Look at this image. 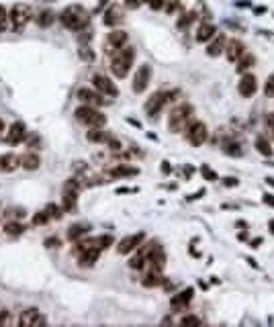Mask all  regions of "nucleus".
Returning a JSON list of instances; mask_svg holds the SVG:
<instances>
[{
	"instance_id": "obj_1",
	"label": "nucleus",
	"mask_w": 274,
	"mask_h": 327,
	"mask_svg": "<svg viewBox=\"0 0 274 327\" xmlns=\"http://www.w3.org/2000/svg\"><path fill=\"white\" fill-rule=\"evenodd\" d=\"M57 18H60V23L68 29V31H80V29L90 25V15H88V11L80 4L66 6L64 11L57 15Z\"/></svg>"
},
{
	"instance_id": "obj_2",
	"label": "nucleus",
	"mask_w": 274,
	"mask_h": 327,
	"mask_svg": "<svg viewBox=\"0 0 274 327\" xmlns=\"http://www.w3.org/2000/svg\"><path fill=\"white\" fill-rule=\"evenodd\" d=\"M74 117L78 123H82L86 129H103L106 125V115H103L96 106L80 104L74 111Z\"/></svg>"
},
{
	"instance_id": "obj_3",
	"label": "nucleus",
	"mask_w": 274,
	"mask_h": 327,
	"mask_svg": "<svg viewBox=\"0 0 274 327\" xmlns=\"http://www.w3.org/2000/svg\"><path fill=\"white\" fill-rule=\"evenodd\" d=\"M133 59H135V52L131 45H125L123 49H119L113 57H111V72L115 78H125L127 74L131 72V66H133Z\"/></svg>"
},
{
	"instance_id": "obj_4",
	"label": "nucleus",
	"mask_w": 274,
	"mask_h": 327,
	"mask_svg": "<svg viewBox=\"0 0 274 327\" xmlns=\"http://www.w3.org/2000/svg\"><path fill=\"white\" fill-rule=\"evenodd\" d=\"M190 119H192V106L187 103L178 104L168 115V129L172 133H182L187 129V125L190 123Z\"/></svg>"
},
{
	"instance_id": "obj_5",
	"label": "nucleus",
	"mask_w": 274,
	"mask_h": 327,
	"mask_svg": "<svg viewBox=\"0 0 274 327\" xmlns=\"http://www.w3.org/2000/svg\"><path fill=\"white\" fill-rule=\"evenodd\" d=\"M184 135H187V139H188L190 145L199 147V145H203L205 141L209 139V129L203 121H190L187 125V129H184Z\"/></svg>"
},
{
	"instance_id": "obj_6",
	"label": "nucleus",
	"mask_w": 274,
	"mask_h": 327,
	"mask_svg": "<svg viewBox=\"0 0 274 327\" xmlns=\"http://www.w3.org/2000/svg\"><path fill=\"white\" fill-rule=\"evenodd\" d=\"M174 94H176V92H164V90L154 92V94L148 98L145 106H143V108H145V115H148V117H155L170 101H174V98H172Z\"/></svg>"
},
{
	"instance_id": "obj_7",
	"label": "nucleus",
	"mask_w": 274,
	"mask_h": 327,
	"mask_svg": "<svg viewBox=\"0 0 274 327\" xmlns=\"http://www.w3.org/2000/svg\"><path fill=\"white\" fill-rule=\"evenodd\" d=\"M8 15H11L15 31H23V29L27 27V23L31 21V6L23 4V2H17L11 11H8Z\"/></svg>"
},
{
	"instance_id": "obj_8",
	"label": "nucleus",
	"mask_w": 274,
	"mask_h": 327,
	"mask_svg": "<svg viewBox=\"0 0 274 327\" xmlns=\"http://www.w3.org/2000/svg\"><path fill=\"white\" fill-rule=\"evenodd\" d=\"M127 41H129V35H127V31H123V29H113V31L106 35L104 52L113 57L117 52H119V49H123L127 45Z\"/></svg>"
},
{
	"instance_id": "obj_9",
	"label": "nucleus",
	"mask_w": 274,
	"mask_h": 327,
	"mask_svg": "<svg viewBox=\"0 0 274 327\" xmlns=\"http://www.w3.org/2000/svg\"><path fill=\"white\" fill-rule=\"evenodd\" d=\"M92 86H94V90L99 92V94H103L104 98H115L117 94H119L115 82L111 80L109 76H104V74H94L92 76Z\"/></svg>"
},
{
	"instance_id": "obj_10",
	"label": "nucleus",
	"mask_w": 274,
	"mask_h": 327,
	"mask_svg": "<svg viewBox=\"0 0 274 327\" xmlns=\"http://www.w3.org/2000/svg\"><path fill=\"white\" fill-rule=\"evenodd\" d=\"M150 80H152V68L148 64L139 66V68H137V72H135V76H133V84H131L133 92L135 94L145 92V90H148V86H150Z\"/></svg>"
},
{
	"instance_id": "obj_11",
	"label": "nucleus",
	"mask_w": 274,
	"mask_h": 327,
	"mask_svg": "<svg viewBox=\"0 0 274 327\" xmlns=\"http://www.w3.org/2000/svg\"><path fill=\"white\" fill-rule=\"evenodd\" d=\"M2 139L6 143H11V145H18V143H23L27 139V125L23 121H15L11 123V127L6 129V133Z\"/></svg>"
},
{
	"instance_id": "obj_12",
	"label": "nucleus",
	"mask_w": 274,
	"mask_h": 327,
	"mask_svg": "<svg viewBox=\"0 0 274 327\" xmlns=\"http://www.w3.org/2000/svg\"><path fill=\"white\" fill-rule=\"evenodd\" d=\"M143 240H145V233L127 235V237H123L119 243H117V252H119V254H131V252H135L137 247L143 243Z\"/></svg>"
},
{
	"instance_id": "obj_13",
	"label": "nucleus",
	"mask_w": 274,
	"mask_h": 327,
	"mask_svg": "<svg viewBox=\"0 0 274 327\" xmlns=\"http://www.w3.org/2000/svg\"><path fill=\"white\" fill-rule=\"evenodd\" d=\"M78 101H80L82 104H88V106H103L104 104V96L103 94H99L96 90H90V88H80L78 90Z\"/></svg>"
},
{
	"instance_id": "obj_14",
	"label": "nucleus",
	"mask_w": 274,
	"mask_h": 327,
	"mask_svg": "<svg viewBox=\"0 0 274 327\" xmlns=\"http://www.w3.org/2000/svg\"><path fill=\"white\" fill-rule=\"evenodd\" d=\"M238 92L243 98H250L258 92V82H256V78H254V74H243L241 76V80L238 82Z\"/></svg>"
},
{
	"instance_id": "obj_15",
	"label": "nucleus",
	"mask_w": 274,
	"mask_h": 327,
	"mask_svg": "<svg viewBox=\"0 0 274 327\" xmlns=\"http://www.w3.org/2000/svg\"><path fill=\"white\" fill-rule=\"evenodd\" d=\"M192 296H194V289H192V286H188V289L180 291L178 294H174L172 299H170L172 309H174V311H184V309H187V307L190 305Z\"/></svg>"
},
{
	"instance_id": "obj_16",
	"label": "nucleus",
	"mask_w": 274,
	"mask_h": 327,
	"mask_svg": "<svg viewBox=\"0 0 274 327\" xmlns=\"http://www.w3.org/2000/svg\"><path fill=\"white\" fill-rule=\"evenodd\" d=\"M47 319L43 317V313L37 309V307H29V309H25L21 313V317H18V325H41Z\"/></svg>"
},
{
	"instance_id": "obj_17",
	"label": "nucleus",
	"mask_w": 274,
	"mask_h": 327,
	"mask_svg": "<svg viewBox=\"0 0 274 327\" xmlns=\"http://www.w3.org/2000/svg\"><path fill=\"white\" fill-rule=\"evenodd\" d=\"M225 55H227V59L231 64H236L238 59L246 53V45H243L240 39H229L227 43H225V52H223Z\"/></svg>"
},
{
	"instance_id": "obj_18",
	"label": "nucleus",
	"mask_w": 274,
	"mask_h": 327,
	"mask_svg": "<svg viewBox=\"0 0 274 327\" xmlns=\"http://www.w3.org/2000/svg\"><path fill=\"white\" fill-rule=\"evenodd\" d=\"M21 168V155L17 154H2L0 155V172L4 174H11L15 170Z\"/></svg>"
},
{
	"instance_id": "obj_19",
	"label": "nucleus",
	"mask_w": 274,
	"mask_h": 327,
	"mask_svg": "<svg viewBox=\"0 0 274 327\" xmlns=\"http://www.w3.org/2000/svg\"><path fill=\"white\" fill-rule=\"evenodd\" d=\"M88 233H90V223H74L68 227V240L70 241H78V240H82V237H86Z\"/></svg>"
},
{
	"instance_id": "obj_20",
	"label": "nucleus",
	"mask_w": 274,
	"mask_h": 327,
	"mask_svg": "<svg viewBox=\"0 0 274 327\" xmlns=\"http://www.w3.org/2000/svg\"><path fill=\"white\" fill-rule=\"evenodd\" d=\"M139 174V168L127 166V164H117L111 170H106V176L111 178H129V176H137Z\"/></svg>"
},
{
	"instance_id": "obj_21",
	"label": "nucleus",
	"mask_w": 274,
	"mask_h": 327,
	"mask_svg": "<svg viewBox=\"0 0 274 327\" xmlns=\"http://www.w3.org/2000/svg\"><path fill=\"white\" fill-rule=\"evenodd\" d=\"M225 43H227V37L225 35H215L209 45H207V55L209 57H219L225 52Z\"/></svg>"
},
{
	"instance_id": "obj_22",
	"label": "nucleus",
	"mask_w": 274,
	"mask_h": 327,
	"mask_svg": "<svg viewBox=\"0 0 274 327\" xmlns=\"http://www.w3.org/2000/svg\"><path fill=\"white\" fill-rule=\"evenodd\" d=\"M215 35H217V29H215V25L201 23L199 29H197V35H194V39H197V43H209Z\"/></svg>"
},
{
	"instance_id": "obj_23",
	"label": "nucleus",
	"mask_w": 274,
	"mask_h": 327,
	"mask_svg": "<svg viewBox=\"0 0 274 327\" xmlns=\"http://www.w3.org/2000/svg\"><path fill=\"white\" fill-rule=\"evenodd\" d=\"M39 166H41V155H39L37 152H27L21 155V168L23 170H39Z\"/></svg>"
},
{
	"instance_id": "obj_24",
	"label": "nucleus",
	"mask_w": 274,
	"mask_h": 327,
	"mask_svg": "<svg viewBox=\"0 0 274 327\" xmlns=\"http://www.w3.org/2000/svg\"><path fill=\"white\" fill-rule=\"evenodd\" d=\"M62 209L66 213H74L78 209V192H72V190H64L62 194Z\"/></svg>"
},
{
	"instance_id": "obj_25",
	"label": "nucleus",
	"mask_w": 274,
	"mask_h": 327,
	"mask_svg": "<svg viewBox=\"0 0 274 327\" xmlns=\"http://www.w3.org/2000/svg\"><path fill=\"white\" fill-rule=\"evenodd\" d=\"M164 274L162 272H154V270H150V272H145L143 274V278H141V284L145 286V289H154V286H160V284H164Z\"/></svg>"
},
{
	"instance_id": "obj_26",
	"label": "nucleus",
	"mask_w": 274,
	"mask_h": 327,
	"mask_svg": "<svg viewBox=\"0 0 274 327\" xmlns=\"http://www.w3.org/2000/svg\"><path fill=\"white\" fill-rule=\"evenodd\" d=\"M121 18H123L121 8H119V6H111L109 11H104L103 25H106V27H115V25H119V23H121Z\"/></svg>"
},
{
	"instance_id": "obj_27",
	"label": "nucleus",
	"mask_w": 274,
	"mask_h": 327,
	"mask_svg": "<svg viewBox=\"0 0 274 327\" xmlns=\"http://www.w3.org/2000/svg\"><path fill=\"white\" fill-rule=\"evenodd\" d=\"M109 137L111 135L104 133V127L103 129H88V131H86V139L92 141V143H106V141H109Z\"/></svg>"
},
{
	"instance_id": "obj_28",
	"label": "nucleus",
	"mask_w": 274,
	"mask_h": 327,
	"mask_svg": "<svg viewBox=\"0 0 274 327\" xmlns=\"http://www.w3.org/2000/svg\"><path fill=\"white\" fill-rule=\"evenodd\" d=\"M25 223L23 221H6L4 223V233L6 235H13V237H18V235H23L25 233Z\"/></svg>"
},
{
	"instance_id": "obj_29",
	"label": "nucleus",
	"mask_w": 274,
	"mask_h": 327,
	"mask_svg": "<svg viewBox=\"0 0 274 327\" xmlns=\"http://www.w3.org/2000/svg\"><path fill=\"white\" fill-rule=\"evenodd\" d=\"M45 215L50 217V221H60L62 217L66 215V211L62 209V205H55V203H50V205H45Z\"/></svg>"
},
{
	"instance_id": "obj_30",
	"label": "nucleus",
	"mask_w": 274,
	"mask_h": 327,
	"mask_svg": "<svg viewBox=\"0 0 274 327\" xmlns=\"http://www.w3.org/2000/svg\"><path fill=\"white\" fill-rule=\"evenodd\" d=\"M37 25L39 27H43V29H47V27H51L53 25V21H55V13L53 11H41L37 15Z\"/></svg>"
},
{
	"instance_id": "obj_31",
	"label": "nucleus",
	"mask_w": 274,
	"mask_h": 327,
	"mask_svg": "<svg viewBox=\"0 0 274 327\" xmlns=\"http://www.w3.org/2000/svg\"><path fill=\"white\" fill-rule=\"evenodd\" d=\"M254 62H256V57L246 52V53H243V55L238 59V62H236V64H238V72H241V74H243V72H248L250 68L254 66Z\"/></svg>"
},
{
	"instance_id": "obj_32",
	"label": "nucleus",
	"mask_w": 274,
	"mask_h": 327,
	"mask_svg": "<svg viewBox=\"0 0 274 327\" xmlns=\"http://www.w3.org/2000/svg\"><path fill=\"white\" fill-rule=\"evenodd\" d=\"M256 150L262 154V155H272V145H270V141H268V137H264V135H260L258 139H256Z\"/></svg>"
},
{
	"instance_id": "obj_33",
	"label": "nucleus",
	"mask_w": 274,
	"mask_h": 327,
	"mask_svg": "<svg viewBox=\"0 0 274 327\" xmlns=\"http://www.w3.org/2000/svg\"><path fill=\"white\" fill-rule=\"evenodd\" d=\"M76 39H78V43H80V45H88V43H90V39H92V29H90V25L84 27V29H80V31H76Z\"/></svg>"
},
{
	"instance_id": "obj_34",
	"label": "nucleus",
	"mask_w": 274,
	"mask_h": 327,
	"mask_svg": "<svg viewBox=\"0 0 274 327\" xmlns=\"http://www.w3.org/2000/svg\"><path fill=\"white\" fill-rule=\"evenodd\" d=\"M194 18H197V13H194V11L182 13V15H180V18H178V23H176V25H178V29H188V27H190V23L194 21Z\"/></svg>"
},
{
	"instance_id": "obj_35",
	"label": "nucleus",
	"mask_w": 274,
	"mask_h": 327,
	"mask_svg": "<svg viewBox=\"0 0 274 327\" xmlns=\"http://www.w3.org/2000/svg\"><path fill=\"white\" fill-rule=\"evenodd\" d=\"M4 217H6V221H23L25 219V209H18V207H15V209L4 211Z\"/></svg>"
},
{
	"instance_id": "obj_36",
	"label": "nucleus",
	"mask_w": 274,
	"mask_h": 327,
	"mask_svg": "<svg viewBox=\"0 0 274 327\" xmlns=\"http://www.w3.org/2000/svg\"><path fill=\"white\" fill-rule=\"evenodd\" d=\"M78 55H80L82 62H88V64L94 62V52L90 49V45H80V49H78Z\"/></svg>"
},
{
	"instance_id": "obj_37",
	"label": "nucleus",
	"mask_w": 274,
	"mask_h": 327,
	"mask_svg": "<svg viewBox=\"0 0 274 327\" xmlns=\"http://www.w3.org/2000/svg\"><path fill=\"white\" fill-rule=\"evenodd\" d=\"M223 150H225V154H229V155H240V154H241L240 145H238L236 141H225V143H223Z\"/></svg>"
},
{
	"instance_id": "obj_38",
	"label": "nucleus",
	"mask_w": 274,
	"mask_h": 327,
	"mask_svg": "<svg viewBox=\"0 0 274 327\" xmlns=\"http://www.w3.org/2000/svg\"><path fill=\"white\" fill-rule=\"evenodd\" d=\"M201 174H203L205 178H207V180H211V182H217V180H219V178H217V174H215V172L211 170V168H209L207 164H203V166H201Z\"/></svg>"
},
{
	"instance_id": "obj_39",
	"label": "nucleus",
	"mask_w": 274,
	"mask_h": 327,
	"mask_svg": "<svg viewBox=\"0 0 274 327\" xmlns=\"http://www.w3.org/2000/svg\"><path fill=\"white\" fill-rule=\"evenodd\" d=\"M45 223H50V217L45 215V211H39L33 215V225L39 227V225H45Z\"/></svg>"
},
{
	"instance_id": "obj_40",
	"label": "nucleus",
	"mask_w": 274,
	"mask_h": 327,
	"mask_svg": "<svg viewBox=\"0 0 274 327\" xmlns=\"http://www.w3.org/2000/svg\"><path fill=\"white\" fill-rule=\"evenodd\" d=\"M264 94H266V96H274V74L268 76L266 84H264Z\"/></svg>"
},
{
	"instance_id": "obj_41",
	"label": "nucleus",
	"mask_w": 274,
	"mask_h": 327,
	"mask_svg": "<svg viewBox=\"0 0 274 327\" xmlns=\"http://www.w3.org/2000/svg\"><path fill=\"white\" fill-rule=\"evenodd\" d=\"M60 245H62V240H60V237H47V240H45V247H50V250H53V247L57 250Z\"/></svg>"
},
{
	"instance_id": "obj_42",
	"label": "nucleus",
	"mask_w": 274,
	"mask_h": 327,
	"mask_svg": "<svg viewBox=\"0 0 274 327\" xmlns=\"http://www.w3.org/2000/svg\"><path fill=\"white\" fill-rule=\"evenodd\" d=\"M180 323H184V325H187V323H194V325H201V323H203V319H201V317H194V315H184L182 319H180Z\"/></svg>"
},
{
	"instance_id": "obj_43",
	"label": "nucleus",
	"mask_w": 274,
	"mask_h": 327,
	"mask_svg": "<svg viewBox=\"0 0 274 327\" xmlns=\"http://www.w3.org/2000/svg\"><path fill=\"white\" fill-rule=\"evenodd\" d=\"M166 2H168V0H148L150 8H154V11H162V8L166 6Z\"/></svg>"
},
{
	"instance_id": "obj_44",
	"label": "nucleus",
	"mask_w": 274,
	"mask_h": 327,
	"mask_svg": "<svg viewBox=\"0 0 274 327\" xmlns=\"http://www.w3.org/2000/svg\"><path fill=\"white\" fill-rule=\"evenodd\" d=\"M6 323H11V313H8V309H0V325Z\"/></svg>"
},
{
	"instance_id": "obj_45",
	"label": "nucleus",
	"mask_w": 274,
	"mask_h": 327,
	"mask_svg": "<svg viewBox=\"0 0 274 327\" xmlns=\"http://www.w3.org/2000/svg\"><path fill=\"white\" fill-rule=\"evenodd\" d=\"M180 6V2H178V0H172V2H166V13H168V15H174V11H176V8H178Z\"/></svg>"
},
{
	"instance_id": "obj_46",
	"label": "nucleus",
	"mask_w": 274,
	"mask_h": 327,
	"mask_svg": "<svg viewBox=\"0 0 274 327\" xmlns=\"http://www.w3.org/2000/svg\"><path fill=\"white\" fill-rule=\"evenodd\" d=\"M145 0H125V6L127 8H139Z\"/></svg>"
},
{
	"instance_id": "obj_47",
	"label": "nucleus",
	"mask_w": 274,
	"mask_h": 327,
	"mask_svg": "<svg viewBox=\"0 0 274 327\" xmlns=\"http://www.w3.org/2000/svg\"><path fill=\"white\" fill-rule=\"evenodd\" d=\"M264 203L270 205V207H274V194H264Z\"/></svg>"
},
{
	"instance_id": "obj_48",
	"label": "nucleus",
	"mask_w": 274,
	"mask_h": 327,
	"mask_svg": "<svg viewBox=\"0 0 274 327\" xmlns=\"http://www.w3.org/2000/svg\"><path fill=\"white\" fill-rule=\"evenodd\" d=\"M225 186H238V178H225Z\"/></svg>"
},
{
	"instance_id": "obj_49",
	"label": "nucleus",
	"mask_w": 274,
	"mask_h": 327,
	"mask_svg": "<svg viewBox=\"0 0 274 327\" xmlns=\"http://www.w3.org/2000/svg\"><path fill=\"white\" fill-rule=\"evenodd\" d=\"M162 172H164V174H168V172H172V166H170L168 162H162Z\"/></svg>"
},
{
	"instance_id": "obj_50",
	"label": "nucleus",
	"mask_w": 274,
	"mask_h": 327,
	"mask_svg": "<svg viewBox=\"0 0 274 327\" xmlns=\"http://www.w3.org/2000/svg\"><path fill=\"white\" fill-rule=\"evenodd\" d=\"M201 196H205V190H199L197 194H192V196H190V201H197V199H201Z\"/></svg>"
},
{
	"instance_id": "obj_51",
	"label": "nucleus",
	"mask_w": 274,
	"mask_h": 327,
	"mask_svg": "<svg viewBox=\"0 0 274 327\" xmlns=\"http://www.w3.org/2000/svg\"><path fill=\"white\" fill-rule=\"evenodd\" d=\"M6 15H8V13H6V8H4L2 4H0V18H4Z\"/></svg>"
},
{
	"instance_id": "obj_52",
	"label": "nucleus",
	"mask_w": 274,
	"mask_h": 327,
	"mask_svg": "<svg viewBox=\"0 0 274 327\" xmlns=\"http://www.w3.org/2000/svg\"><path fill=\"white\" fill-rule=\"evenodd\" d=\"M2 131H4V123H2V119H0V135H2Z\"/></svg>"
},
{
	"instance_id": "obj_53",
	"label": "nucleus",
	"mask_w": 274,
	"mask_h": 327,
	"mask_svg": "<svg viewBox=\"0 0 274 327\" xmlns=\"http://www.w3.org/2000/svg\"><path fill=\"white\" fill-rule=\"evenodd\" d=\"M270 229H272V233H274V221H270Z\"/></svg>"
},
{
	"instance_id": "obj_54",
	"label": "nucleus",
	"mask_w": 274,
	"mask_h": 327,
	"mask_svg": "<svg viewBox=\"0 0 274 327\" xmlns=\"http://www.w3.org/2000/svg\"><path fill=\"white\" fill-rule=\"evenodd\" d=\"M106 2H109V0H101V4H106Z\"/></svg>"
}]
</instances>
